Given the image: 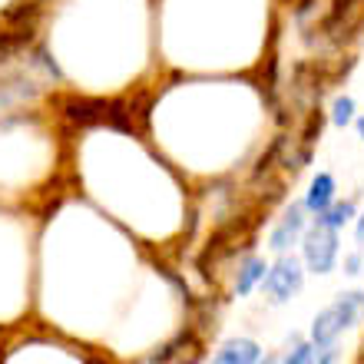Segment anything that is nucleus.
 <instances>
[{
	"label": "nucleus",
	"instance_id": "obj_1",
	"mask_svg": "<svg viewBox=\"0 0 364 364\" xmlns=\"http://www.w3.org/2000/svg\"><path fill=\"white\" fill-rule=\"evenodd\" d=\"M364 311V291H348V295L335 298L325 311H318L311 321V341L315 345H335L348 328L358 321Z\"/></svg>",
	"mask_w": 364,
	"mask_h": 364
},
{
	"label": "nucleus",
	"instance_id": "obj_2",
	"mask_svg": "<svg viewBox=\"0 0 364 364\" xmlns=\"http://www.w3.org/2000/svg\"><path fill=\"white\" fill-rule=\"evenodd\" d=\"M301 255H305V265L311 272L328 275L335 269V259H338V232L315 219V225L301 235Z\"/></svg>",
	"mask_w": 364,
	"mask_h": 364
},
{
	"label": "nucleus",
	"instance_id": "obj_3",
	"mask_svg": "<svg viewBox=\"0 0 364 364\" xmlns=\"http://www.w3.org/2000/svg\"><path fill=\"white\" fill-rule=\"evenodd\" d=\"M301 265L291 255H282L265 275V291H269L272 305H285L288 298H295L301 291Z\"/></svg>",
	"mask_w": 364,
	"mask_h": 364
},
{
	"label": "nucleus",
	"instance_id": "obj_4",
	"mask_svg": "<svg viewBox=\"0 0 364 364\" xmlns=\"http://www.w3.org/2000/svg\"><path fill=\"white\" fill-rule=\"evenodd\" d=\"M305 202H291L285 209V215H282V222L275 225V232H272V249L278 252V255H285V249H291L298 239H301V232H305Z\"/></svg>",
	"mask_w": 364,
	"mask_h": 364
},
{
	"label": "nucleus",
	"instance_id": "obj_5",
	"mask_svg": "<svg viewBox=\"0 0 364 364\" xmlns=\"http://www.w3.org/2000/svg\"><path fill=\"white\" fill-rule=\"evenodd\" d=\"M262 358V348L252 341V338H235V341H225L219 348V355L212 364H255Z\"/></svg>",
	"mask_w": 364,
	"mask_h": 364
},
{
	"label": "nucleus",
	"instance_id": "obj_6",
	"mask_svg": "<svg viewBox=\"0 0 364 364\" xmlns=\"http://www.w3.org/2000/svg\"><path fill=\"white\" fill-rule=\"evenodd\" d=\"M305 209L308 212H325L331 202H335V176L331 173H318L315 179H311V186H308V192H305Z\"/></svg>",
	"mask_w": 364,
	"mask_h": 364
},
{
	"label": "nucleus",
	"instance_id": "obj_7",
	"mask_svg": "<svg viewBox=\"0 0 364 364\" xmlns=\"http://www.w3.org/2000/svg\"><path fill=\"white\" fill-rule=\"evenodd\" d=\"M265 275H269V265H265V259H259V255L245 259V265H242L239 275H235V295L245 298L252 288L265 282Z\"/></svg>",
	"mask_w": 364,
	"mask_h": 364
},
{
	"label": "nucleus",
	"instance_id": "obj_8",
	"mask_svg": "<svg viewBox=\"0 0 364 364\" xmlns=\"http://www.w3.org/2000/svg\"><path fill=\"white\" fill-rule=\"evenodd\" d=\"M315 219L321 222V225H328V229H335V232L345 229L348 222L355 219V202H348V199L345 202H331L325 212H318Z\"/></svg>",
	"mask_w": 364,
	"mask_h": 364
},
{
	"label": "nucleus",
	"instance_id": "obj_9",
	"mask_svg": "<svg viewBox=\"0 0 364 364\" xmlns=\"http://www.w3.org/2000/svg\"><path fill=\"white\" fill-rule=\"evenodd\" d=\"M331 123L341 126V129L355 123V100L351 96H338L335 103H331Z\"/></svg>",
	"mask_w": 364,
	"mask_h": 364
},
{
	"label": "nucleus",
	"instance_id": "obj_10",
	"mask_svg": "<svg viewBox=\"0 0 364 364\" xmlns=\"http://www.w3.org/2000/svg\"><path fill=\"white\" fill-rule=\"evenodd\" d=\"M318 355V345L315 341H295V345L288 348V355L282 364H311Z\"/></svg>",
	"mask_w": 364,
	"mask_h": 364
},
{
	"label": "nucleus",
	"instance_id": "obj_11",
	"mask_svg": "<svg viewBox=\"0 0 364 364\" xmlns=\"http://www.w3.org/2000/svg\"><path fill=\"white\" fill-rule=\"evenodd\" d=\"M345 272H348V275H358V272H361V255H348Z\"/></svg>",
	"mask_w": 364,
	"mask_h": 364
},
{
	"label": "nucleus",
	"instance_id": "obj_12",
	"mask_svg": "<svg viewBox=\"0 0 364 364\" xmlns=\"http://www.w3.org/2000/svg\"><path fill=\"white\" fill-rule=\"evenodd\" d=\"M355 239H358V245L364 249V212L358 215V229H355Z\"/></svg>",
	"mask_w": 364,
	"mask_h": 364
},
{
	"label": "nucleus",
	"instance_id": "obj_13",
	"mask_svg": "<svg viewBox=\"0 0 364 364\" xmlns=\"http://www.w3.org/2000/svg\"><path fill=\"white\" fill-rule=\"evenodd\" d=\"M355 126H358V136H361V139H364V116H358V119H355Z\"/></svg>",
	"mask_w": 364,
	"mask_h": 364
},
{
	"label": "nucleus",
	"instance_id": "obj_14",
	"mask_svg": "<svg viewBox=\"0 0 364 364\" xmlns=\"http://www.w3.org/2000/svg\"><path fill=\"white\" fill-rule=\"evenodd\" d=\"M255 364H278L275 358H262V361H255Z\"/></svg>",
	"mask_w": 364,
	"mask_h": 364
}]
</instances>
